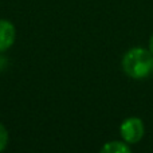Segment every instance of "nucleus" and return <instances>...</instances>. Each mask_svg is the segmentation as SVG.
<instances>
[{
    "instance_id": "nucleus-8",
    "label": "nucleus",
    "mask_w": 153,
    "mask_h": 153,
    "mask_svg": "<svg viewBox=\"0 0 153 153\" xmlns=\"http://www.w3.org/2000/svg\"><path fill=\"white\" fill-rule=\"evenodd\" d=\"M152 74H153V66H152Z\"/></svg>"
},
{
    "instance_id": "nucleus-2",
    "label": "nucleus",
    "mask_w": 153,
    "mask_h": 153,
    "mask_svg": "<svg viewBox=\"0 0 153 153\" xmlns=\"http://www.w3.org/2000/svg\"><path fill=\"white\" fill-rule=\"evenodd\" d=\"M120 134L122 137V141H125L129 145L140 143L145 134L144 121L138 117H129L124 120L122 124L120 125Z\"/></svg>"
},
{
    "instance_id": "nucleus-1",
    "label": "nucleus",
    "mask_w": 153,
    "mask_h": 153,
    "mask_svg": "<svg viewBox=\"0 0 153 153\" xmlns=\"http://www.w3.org/2000/svg\"><path fill=\"white\" fill-rule=\"evenodd\" d=\"M122 70L133 79H144L152 74L153 54L143 47H133L122 56Z\"/></svg>"
},
{
    "instance_id": "nucleus-7",
    "label": "nucleus",
    "mask_w": 153,
    "mask_h": 153,
    "mask_svg": "<svg viewBox=\"0 0 153 153\" xmlns=\"http://www.w3.org/2000/svg\"><path fill=\"white\" fill-rule=\"evenodd\" d=\"M149 51L153 54V34H152L151 39H149Z\"/></svg>"
},
{
    "instance_id": "nucleus-4",
    "label": "nucleus",
    "mask_w": 153,
    "mask_h": 153,
    "mask_svg": "<svg viewBox=\"0 0 153 153\" xmlns=\"http://www.w3.org/2000/svg\"><path fill=\"white\" fill-rule=\"evenodd\" d=\"M100 153H132L129 144L125 141H109L101 148Z\"/></svg>"
},
{
    "instance_id": "nucleus-3",
    "label": "nucleus",
    "mask_w": 153,
    "mask_h": 153,
    "mask_svg": "<svg viewBox=\"0 0 153 153\" xmlns=\"http://www.w3.org/2000/svg\"><path fill=\"white\" fill-rule=\"evenodd\" d=\"M16 39V28L12 22L0 19V53H4L12 47Z\"/></svg>"
},
{
    "instance_id": "nucleus-6",
    "label": "nucleus",
    "mask_w": 153,
    "mask_h": 153,
    "mask_svg": "<svg viewBox=\"0 0 153 153\" xmlns=\"http://www.w3.org/2000/svg\"><path fill=\"white\" fill-rule=\"evenodd\" d=\"M5 65H7V61H5V58H4V56H0V70L4 69Z\"/></svg>"
},
{
    "instance_id": "nucleus-5",
    "label": "nucleus",
    "mask_w": 153,
    "mask_h": 153,
    "mask_svg": "<svg viewBox=\"0 0 153 153\" xmlns=\"http://www.w3.org/2000/svg\"><path fill=\"white\" fill-rule=\"evenodd\" d=\"M8 145V132L5 126L0 122V153L4 151Z\"/></svg>"
}]
</instances>
